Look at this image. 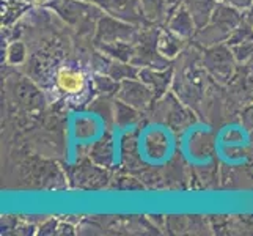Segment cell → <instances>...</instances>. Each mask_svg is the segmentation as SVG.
<instances>
[{"label": "cell", "mask_w": 253, "mask_h": 236, "mask_svg": "<svg viewBox=\"0 0 253 236\" xmlns=\"http://www.w3.org/2000/svg\"><path fill=\"white\" fill-rule=\"evenodd\" d=\"M219 2H223V0H219Z\"/></svg>", "instance_id": "obj_9"}, {"label": "cell", "mask_w": 253, "mask_h": 236, "mask_svg": "<svg viewBox=\"0 0 253 236\" xmlns=\"http://www.w3.org/2000/svg\"><path fill=\"white\" fill-rule=\"evenodd\" d=\"M217 0H186V10L194 19L195 27L203 29L211 21Z\"/></svg>", "instance_id": "obj_2"}, {"label": "cell", "mask_w": 253, "mask_h": 236, "mask_svg": "<svg viewBox=\"0 0 253 236\" xmlns=\"http://www.w3.org/2000/svg\"><path fill=\"white\" fill-rule=\"evenodd\" d=\"M57 89L66 96L82 94L86 89V76L73 68H60L55 74Z\"/></svg>", "instance_id": "obj_1"}, {"label": "cell", "mask_w": 253, "mask_h": 236, "mask_svg": "<svg viewBox=\"0 0 253 236\" xmlns=\"http://www.w3.org/2000/svg\"><path fill=\"white\" fill-rule=\"evenodd\" d=\"M167 2H169L170 5H173V3H176V2H178V0H167Z\"/></svg>", "instance_id": "obj_8"}, {"label": "cell", "mask_w": 253, "mask_h": 236, "mask_svg": "<svg viewBox=\"0 0 253 236\" xmlns=\"http://www.w3.org/2000/svg\"><path fill=\"white\" fill-rule=\"evenodd\" d=\"M247 24L253 29V6L249 8V14H247Z\"/></svg>", "instance_id": "obj_6"}, {"label": "cell", "mask_w": 253, "mask_h": 236, "mask_svg": "<svg viewBox=\"0 0 253 236\" xmlns=\"http://www.w3.org/2000/svg\"><path fill=\"white\" fill-rule=\"evenodd\" d=\"M25 58V47L22 43H14L11 47L8 49V60L11 63H21Z\"/></svg>", "instance_id": "obj_4"}, {"label": "cell", "mask_w": 253, "mask_h": 236, "mask_svg": "<svg viewBox=\"0 0 253 236\" xmlns=\"http://www.w3.org/2000/svg\"><path fill=\"white\" fill-rule=\"evenodd\" d=\"M33 2H35V3H44L46 0H33Z\"/></svg>", "instance_id": "obj_7"}, {"label": "cell", "mask_w": 253, "mask_h": 236, "mask_svg": "<svg viewBox=\"0 0 253 236\" xmlns=\"http://www.w3.org/2000/svg\"><path fill=\"white\" fill-rule=\"evenodd\" d=\"M194 19L190 17L189 11L187 10H182L179 11L176 16H174V19L171 21V30L174 33L181 35V37H187L192 32H194Z\"/></svg>", "instance_id": "obj_3"}, {"label": "cell", "mask_w": 253, "mask_h": 236, "mask_svg": "<svg viewBox=\"0 0 253 236\" xmlns=\"http://www.w3.org/2000/svg\"><path fill=\"white\" fill-rule=\"evenodd\" d=\"M223 3L236 8L239 11H244V10H249V8L253 6V0H223Z\"/></svg>", "instance_id": "obj_5"}]
</instances>
